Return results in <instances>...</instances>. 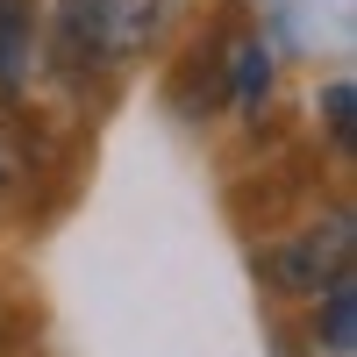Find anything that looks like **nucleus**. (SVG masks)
<instances>
[{"label":"nucleus","instance_id":"obj_1","mask_svg":"<svg viewBox=\"0 0 357 357\" xmlns=\"http://www.w3.org/2000/svg\"><path fill=\"white\" fill-rule=\"evenodd\" d=\"M57 36L79 65H129L158 36V0H57Z\"/></svg>","mask_w":357,"mask_h":357},{"label":"nucleus","instance_id":"obj_5","mask_svg":"<svg viewBox=\"0 0 357 357\" xmlns=\"http://www.w3.org/2000/svg\"><path fill=\"white\" fill-rule=\"evenodd\" d=\"M264 93H272V57H264V43H236V100H243V114H257Z\"/></svg>","mask_w":357,"mask_h":357},{"label":"nucleus","instance_id":"obj_3","mask_svg":"<svg viewBox=\"0 0 357 357\" xmlns=\"http://www.w3.org/2000/svg\"><path fill=\"white\" fill-rule=\"evenodd\" d=\"M29 65H36V15H29V0H0V86L22 93Z\"/></svg>","mask_w":357,"mask_h":357},{"label":"nucleus","instance_id":"obj_6","mask_svg":"<svg viewBox=\"0 0 357 357\" xmlns=\"http://www.w3.org/2000/svg\"><path fill=\"white\" fill-rule=\"evenodd\" d=\"M350 100H357V93H350V79H336L329 93H321V107H329V129H336V143H350Z\"/></svg>","mask_w":357,"mask_h":357},{"label":"nucleus","instance_id":"obj_2","mask_svg":"<svg viewBox=\"0 0 357 357\" xmlns=\"http://www.w3.org/2000/svg\"><path fill=\"white\" fill-rule=\"evenodd\" d=\"M264 272L279 279V293H321L336 272H350V215L321 222L307 236H293V243H279L272 257H264Z\"/></svg>","mask_w":357,"mask_h":357},{"label":"nucleus","instance_id":"obj_4","mask_svg":"<svg viewBox=\"0 0 357 357\" xmlns=\"http://www.w3.org/2000/svg\"><path fill=\"white\" fill-rule=\"evenodd\" d=\"M314 336H321V350H336V357L357 350V286H350V272H336L329 286H321V321H314Z\"/></svg>","mask_w":357,"mask_h":357}]
</instances>
